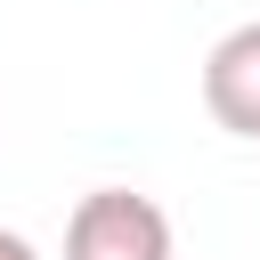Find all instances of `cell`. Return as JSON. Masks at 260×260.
I'll list each match as a JSON object with an SVG mask.
<instances>
[{
	"mask_svg": "<svg viewBox=\"0 0 260 260\" xmlns=\"http://www.w3.org/2000/svg\"><path fill=\"white\" fill-rule=\"evenodd\" d=\"M65 260H171V219L154 195L89 187L65 219Z\"/></svg>",
	"mask_w": 260,
	"mask_h": 260,
	"instance_id": "6da1fadb",
	"label": "cell"
},
{
	"mask_svg": "<svg viewBox=\"0 0 260 260\" xmlns=\"http://www.w3.org/2000/svg\"><path fill=\"white\" fill-rule=\"evenodd\" d=\"M203 114L228 138H260V16L211 41V57H203Z\"/></svg>",
	"mask_w": 260,
	"mask_h": 260,
	"instance_id": "7a4b0ae2",
	"label": "cell"
},
{
	"mask_svg": "<svg viewBox=\"0 0 260 260\" xmlns=\"http://www.w3.org/2000/svg\"><path fill=\"white\" fill-rule=\"evenodd\" d=\"M0 260H41V252H32V244H24L16 228H0Z\"/></svg>",
	"mask_w": 260,
	"mask_h": 260,
	"instance_id": "3957f363",
	"label": "cell"
}]
</instances>
